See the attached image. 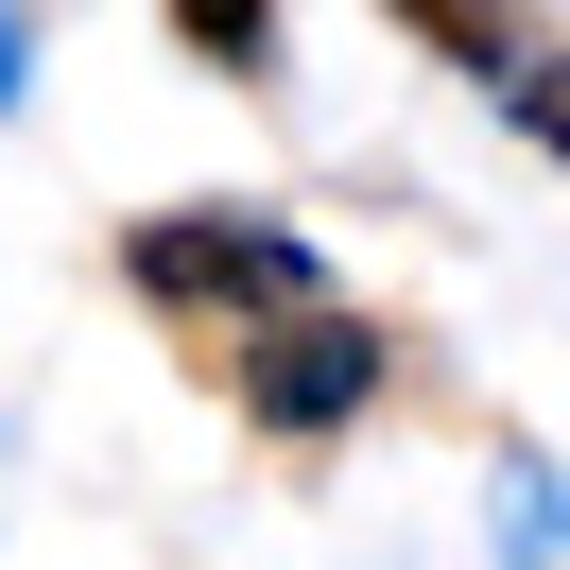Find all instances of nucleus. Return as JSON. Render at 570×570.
<instances>
[{"mask_svg":"<svg viewBox=\"0 0 570 570\" xmlns=\"http://www.w3.org/2000/svg\"><path fill=\"white\" fill-rule=\"evenodd\" d=\"M225 397H243L277 450H328V432H363V397H381V328H363L346 294H312V312H277V328L225 346Z\"/></svg>","mask_w":570,"mask_h":570,"instance_id":"2","label":"nucleus"},{"mask_svg":"<svg viewBox=\"0 0 570 570\" xmlns=\"http://www.w3.org/2000/svg\"><path fill=\"white\" fill-rule=\"evenodd\" d=\"M174 36L208 52V70H243V87L277 70V18H259V0H174Z\"/></svg>","mask_w":570,"mask_h":570,"instance_id":"3","label":"nucleus"},{"mask_svg":"<svg viewBox=\"0 0 570 570\" xmlns=\"http://www.w3.org/2000/svg\"><path fill=\"white\" fill-rule=\"evenodd\" d=\"M121 277L190 328V363H208V381H225V346H243V328H277V312H312V294H328L312 243H294V225H259V208H156L139 243H121Z\"/></svg>","mask_w":570,"mask_h":570,"instance_id":"1","label":"nucleus"},{"mask_svg":"<svg viewBox=\"0 0 570 570\" xmlns=\"http://www.w3.org/2000/svg\"><path fill=\"white\" fill-rule=\"evenodd\" d=\"M0 105H18V18H0Z\"/></svg>","mask_w":570,"mask_h":570,"instance_id":"5","label":"nucleus"},{"mask_svg":"<svg viewBox=\"0 0 570 570\" xmlns=\"http://www.w3.org/2000/svg\"><path fill=\"white\" fill-rule=\"evenodd\" d=\"M501 105H519V121H535V139H553V156H570V52H535V36H519V70H501Z\"/></svg>","mask_w":570,"mask_h":570,"instance_id":"4","label":"nucleus"}]
</instances>
